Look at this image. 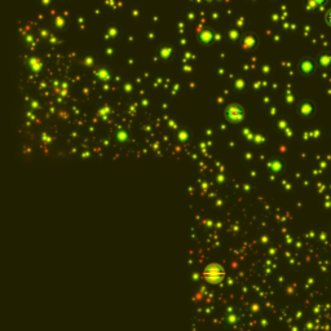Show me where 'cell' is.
I'll return each instance as SVG.
<instances>
[{
  "mask_svg": "<svg viewBox=\"0 0 331 331\" xmlns=\"http://www.w3.org/2000/svg\"><path fill=\"white\" fill-rule=\"evenodd\" d=\"M244 115H246V109L243 108V106L238 105V104H232L229 105L227 110H225V118L232 122V123H237V122H241Z\"/></svg>",
  "mask_w": 331,
  "mask_h": 331,
  "instance_id": "cell-2",
  "label": "cell"
},
{
  "mask_svg": "<svg viewBox=\"0 0 331 331\" xmlns=\"http://www.w3.org/2000/svg\"><path fill=\"white\" fill-rule=\"evenodd\" d=\"M300 69H302V71H303L304 74H309V72H311V71L313 70V65H312V63L309 65L308 62H303L302 65H300Z\"/></svg>",
  "mask_w": 331,
  "mask_h": 331,
  "instance_id": "cell-3",
  "label": "cell"
},
{
  "mask_svg": "<svg viewBox=\"0 0 331 331\" xmlns=\"http://www.w3.org/2000/svg\"><path fill=\"white\" fill-rule=\"evenodd\" d=\"M326 21H327V24L331 26V10H330V12L326 14Z\"/></svg>",
  "mask_w": 331,
  "mask_h": 331,
  "instance_id": "cell-4",
  "label": "cell"
},
{
  "mask_svg": "<svg viewBox=\"0 0 331 331\" xmlns=\"http://www.w3.org/2000/svg\"><path fill=\"white\" fill-rule=\"evenodd\" d=\"M203 278L210 283H220L225 278V270H224L221 265L216 263L210 264L203 270Z\"/></svg>",
  "mask_w": 331,
  "mask_h": 331,
  "instance_id": "cell-1",
  "label": "cell"
}]
</instances>
